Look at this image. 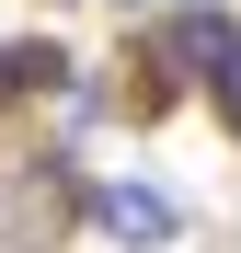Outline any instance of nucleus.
I'll list each match as a JSON object with an SVG mask.
<instances>
[{
    "label": "nucleus",
    "instance_id": "1",
    "mask_svg": "<svg viewBox=\"0 0 241 253\" xmlns=\"http://www.w3.org/2000/svg\"><path fill=\"white\" fill-rule=\"evenodd\" d=\"M69 219H92V184L69 173V150H34L0 173V253H46Z\"/></svg>",
    "mask_w": 241,
    "mask_h": 253
},
{
    "label": "nucleus",
    "instance_id": "2",
    "mask_svg": "<svg viewBox=\"0 0 241 253\" xmlns=\"http://www.w3.org/2000/svg\"><path fill=\"white\" fill-rule=\"evenodd\" d=\"M80 230L115 242V253H172L184 242V196L149 184V173H92V219H80Z\"/></svg>",
    "mask_w": 241,
    "mask_h": 253
},
{
    "label": "nucleus",
    "instance_id": "3",
    "mask_svg": "<svg viewBox=\"0 0 241 253\" xmlns=\"http://www.w3.org/2000/svg\"><path fill=\"white\" fill-rule=\"evenodd\" d=\"M34 92H80V58L58 35H12L0 46V104H34Z\"/></svg>",
    "mask_w": 241,
    "mask_h": 253
},
{
    "label": "nucleus",
    "instance_id": "4",
    "mask_svg": "<svg viewBox=\"0 0 241 253\" xmlns=\"http://www.w3.org/2000/svg\"><path fill=\"white\" fill-rule=\"evenodd\" d=\"M207 104H218V126H230V138H241V46L207 69Z\"/></svg>",
    "mask_w": 241,
    "mask_h": 253
}]
</instances>
